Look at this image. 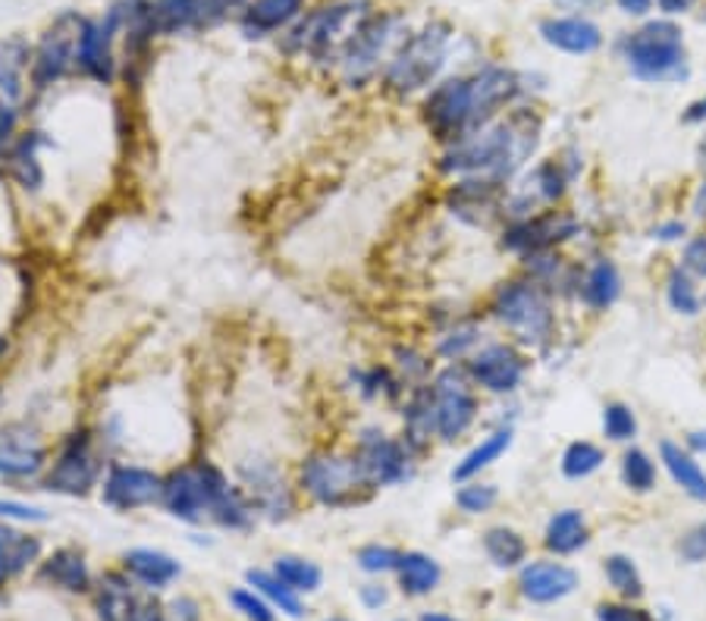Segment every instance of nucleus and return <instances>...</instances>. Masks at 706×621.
I'll list each match as a JSON object with an SVG mask.
<instances>
[{
  "label": "nucleus",
  "instance_id": "obj_1",
  "mask_svg": "<svg viewBox=\"0 0 706 621\" xmlns=\"http://www.w3.org/2000/svg\"><path fill=\"white\" fill-rule=\"evenodd\" d=\"M534 145L537 123H530L528 113H515L508 120H493L484 129L449 145L440 157V170L456 179L486 177L506 182L528 160Z\"/></svg>",
  "mask_w": 706,
  "mask_h": 621
},
{
  "label": "nucleus",
  "instance_id": "obj_2",
  "mask_svg": "<svg viewBox=\"0 0 706 621\" xmlns=\"http://www.w3.org/2000/svg\"><path fill=\"white\" fill-rule=\"evenodd\" d=\"M292 477H295L302 499L330 511L358 509L377 496V487L365 474L361 462L355 459L352 449L314 445L299 455Z\"/></svg>",
  "mask_w": 706,
  "mask_h": 621
},
{
  "label": "nucleus",
  "instance_id": "obj_3",
  "mask_svg": "<svg viewBox=\"0 0 706 621\" xmlns=\"http://www.w3.org/2000/svg\"><path fill=\"white\" fill-rule=\"evenodd\" d=\"M108 462L111 452L101 443L94 421H72L60 437H54L51 462L38 481V489L64 499L98 496Z\"/></svg>",
  "mask_w": 706,
  "mask_h": 621
},
{
  "label": "nucleus",
  "instance_id": "obj_4",
  "mask_svg": "<svg viewBox=\"0 0 706 621\" xmlns=\"http://www.w3.org/2000/svg\"><path fill=\"white\" fill-rule=\"evenodd\" d=\"M236 487V477L214 462L211 455H189L182 462L164 467V493H160V511L177 518L182 524H211L214 511L223 496Z\"/></svg>",
  "mask_w": 706,
  "mask_h": 621
},
{
  "label": "nucleus",
  "instance_id": "obj_5",
  "mask_svg": "<svg viewBox=\"0 0 706 621\" xmlns=\"http://www.w3.org/2000/svg\"><path fill=\"white\" fill-rule=\"evenodd\" d=\"M229 474L236 477V484L251 499V506L258 511V521L287 524L299 515L302 493L295 487L292 471H287V465L273 452H265V449L243 452V455H236Z\"/></svg>",
  "mask_w": 706,
  "mask_h": 621
},
{
  "label": "nucleus",
  "instance_id": "obj_6",
  "mask_svg": "<svg viewBox=\"0 0 706 621\" xmlns=\"http://www.w3.org/2000/svg\"><path fill=\"white\" fill-rule=\"evenodd\" d=\"M365 13H368V7L361 0L311 10L299 23L289 25L283 47H287V54H309L317 64H336L339 50L349 42V35L355 32V25L361 23Z\"/></svg>",
  "mask_w": 706,
  "mask_h": 621
},
{
  "label": "nucleus",
  "instance_id": "obj_7",
  "mask_svg": "<svg viewBox=\"0 0 706 621\" xmlns=\"http://www.w3.org/2000/svg\"><path fill=\"white\" fill-rule=\"evenodd\" d=\"M86 23H89V16H82L76 10H64L60 16L51 20V25L42 32V38L32 47V64H29L32 94H45V91L57 89L76 72V54H79Z\"/></svg>",
  "mask_w": 706,
  "mask_h": 621
},
{
  "label": "nucleus",
  "instance_id": "obj_8",
  "mask_svg": "<svg viewBox=\"0 0 706 621\" xmlns=\"http://www.w3.org/2000/svg\"><path fill=\"white\" fill-rule=\"evenodd\" d=\"M449 38L452 32L446 23H430L427 29H421L418 35L402 42L396 54L390 57V64L383 69V82L396 94H415L427 89L446 64Z\"/></svg>",
  "mask_w": 706,
  "mask_h": 621
},
{
  "label": "nucleus",
  "instance_id": "obj_9",
  "mask_svg": "<svg viewBox=\"0 0 706 621\" xmlns=\"http://www.w3.org/2000/svg\"><path fill=\"white\" fill-rule=\"evenodd\" d=\"M160 493H164L160 467L126 459V455H113L98 487V503L116 515H135V511L160 509Z\"/></svg>",
  "mask_w": 706,
  "mask_h": 621
},
{
  "label": "nucleus",
  "instance_id": "obj_10",
  "mask_svg": "<svg viewBox=\"0 0 706 621\" xmlns=\"http://www.w3.org/2000/svg\"><path fill=\"white\" fill-rule=\"evenodd\" d=\"M130 16V0H113L101 20H89L76 54V72L94 86L111 89L120 76V38Z\"/></svg>",
  "mask_w": 706,
  "mask_h": 621
},
{
  "label": "nucleus",
  "instance_id": "obj_11",
  "mask_svg": "<svg viewBox=\"0 0 706 621\" xmlns=\"http://www.w3.org/2000/svg\"><path fill=\"white\" fill-rule=\"evenodd\" d=\"M54 440L45 427L32 418L0 421V481L7 484H35L42 481L51 462Z\"/></svg>",
  "mask_w": 706,
  "mask_h": 621
},
{
  "label": "nucleus",
  "instance_id": "obj_12",
  "mask_svg": "<svg viewBox=\"0 0 706 621\" xmlns=\"http://www.w3.org/2000/svg\"><path fill=\"white\" fill-rule=\"evenodd\" d=\"M430 393H434V411H437V437L442 443H456L478 418L474 383L462 364H446L430 380Z\"/></svg>",
  "mask_w": 706,
  "mask_h": 621
},
{
  "label": "nucleus",
  "instance_id": "obj_13",
  "mask_svg": "<svg viewBox=\"0 0 706 621\" xmlns=\"http://www.w3.org/2000/svg\"><path fill=\"white\" fill-rule=\"evenodd\" d=\"M493 314L525 346L547 342L552 330L550 305L534 283H503L493 295Z\"/></svg>",
  "mask_w": 706,
  "mask_h": 621
},
{
  "label": "nucleus",
  "instance_id": "obj_14",
  "mask_svg": "<svg viewBox=\"0 0 706 621\" xmlns=\"http://www.w3.org/2000/svg\"><path fill=\"white\" fill-rule=\"evenodd\" d=\"M628 64L647 82L679 79L684 76V47L679 25L650 23L631 35L628 42Z\"/></svg>",
  "mask_w": 706,
  "mask_h": 621
},
{
  "label": "nucleus",
  "instance_id": "obj_15",
  "mask_svg": "<svg viewBox=\"0 0 706 621\" xmlns=\"http://www.w3.org/2000/svg\"><path fill=\"white\" fill-rule=\"evenodd\" d=\"M396 32V23L390 16H377V13H365L361 23L355 25L349 42L339 50L336 67L343 72V82L349 89H361L368 86L380 69V57L386 54L390 38Z\"/></svg>",
  "mask_w": 706,
  "mask_h": 621
},
{
  "label": "nucleus",
  "instance_id": "obj_16",
  "mask_svg": "<svg viewBox=\"0 0 706 621\" xmlns=\"http://www.w3.org/2000/svg\"><path fill=\"white\" fill-rule=\"evenodd\" d=\"M352 452L377 489L399 487V484H405L415 474V462H412L415 452L405 445V440L390 437L380 427H361L355 433Z\"/></svg>",
  "mask_w": 706,
  "mask_h": 621
},
{
  "label": "nucleus",
  "instance_id": "obj_17",
  "mask_svg": "<svg viewBox=\"0 0 706 621\" xmlns=\"http://www.w3.org/2000/svg\"><path fill=\"white\" fill-rule=\"evenodd\" d=\"M424 123L446 148L471 135V79H446L424 98Z\"/></svg>",
  "mask_w": 706,
  "mask_h": 621
},
{
  "label": "nucleus",
  "instance_id": "obj_18",
  "mask_svg": "<svg viewBox=\"0 0 706 621\" xmlns=\"http://www.w3.org/2000/svg\"><path fill=\"white\" fill-rule=\"evenodd\" d=\"M464 371H468L471 383L481 386L484 393L506 396V393H515L525 380V358L518 355V349L508 342H493V346H484L468 358Z\"/></svg>",
  "mask_w": 706,
  "mask_h": 621
},
{
  "label": "nucleus",
  "instance_id": "obj_19",
  "mask_svg": "<svg viewBox=\"0 0 706 621\" xmlns=\"http://www.w3.org/2000/svg\"><path fill=\"white\" fill-rule=\"evenodd\" d=\"M45 148H54V138H47L45 129H23V135L13 142V148L0 157L7 179L13 185H20L25 195H38L45 189L47 170L42 160Z\"/></svg>",
  "mask_w": 706,
  "mask_h": 621
},
{
  "label": "nucleus",
  "instance_id": "obj_20",
  "mask_svg": "<svg viewBox=\"0 0 706 621\" xmlns=\"http://www.w3.org/2000/svg\"><path fill=\"white\" fill-rule=\"evenodd\" d=\"M518 94V76L506 67H486L471 79V133L484 129Z\"/></svg>",
  "mask_w": 706,
  "mask_h": 621
},
{
  "label": "nucleus",
  "instance_id": "obj_21",
  "mask_svg": "<svg viewBox=\"0 0 706 621\" xmlns=\"http://www.w3.org/2000/svg\"><path fill=\"white\" fill-rule=\"evenodd\" d=\"M38 580L64 590V594H91L94 590V577H91L89 558L79 546H60L54 553L38 562Z\"/></svg>",
  "mask_w": 706,
  "mask_h": 621
},
{
  "label": "nucleus",
  "instance_id": "obj_22",
  "mask_svg": "<svg viewBox=\"0 0 706 621\" xmlns=\"http://www.w3.org/2000/svg\"><path fill=\"white\" fill-rule=\"evenodd\" d=\"M45 543L32 531H23L10 521H0V587L13 577L25 575L32 565L42 562Z\"/></svg>",
  "mask_w": 706,
  "mask_h": 621
},
{
  "label": "nucleus",
  "instance_id": "obj_23",
  "mask_svg": "<svg viewBox=\"0 0 706 621\" xmlns=\"http://www.w3.org/2000/svg\"><path fill=\"white\" fill-rule=\"evenodd\" d=\"M123 572L133 577L138 587L157 594V590H167L170 584H177L179 575H182V565L164 550L135 546V550L123 553Z\"/></svg>",
  "mask_w": 706,
  "mask_h": 621
},
{
  "label": "nucleus",
  "instance_id": "obj_24",
  "mask_svg": "<svg viewBox=\"0 0 706 621\" xmlns=\"http://www.w3.org/2000/svg\"><path fill=\"white\" fill-rule=\"evenodd\" d=\"M305 16V0H251L239 16L245 38H267L273 32H287Z\"/></svg>",
  "mask_w": 706,
  "mask_h": 621
},
{
  "label": "nucleus",
  "instance_id": "obj_25",
  "mask_svg": "<svg viewBox=\"0 0 706 621\" xmlns=\"http://www.w3.org/2000/svg\"><path fill=\"white\" fill-rule=\"evenodd\" d=\"M572 233V223L556 221V217H522L508 226L503 233V245L512 251H522V255H540L543 248H550L552 242L565 239Z\"/></svg>",
  "mask_w": 706,
  "mask_h": 621
},
{
  "label": "nucleus",
  "instance_id": "obj_26",
  "mask_svg": "<svg viewBox=\"0 0 706 621\" xmlns=\"http://www.w3.org/2000/svg\"><path fill=\"white\" fill-rule=\"evenodd\" d=\"M148 23L157 38L201 32L204 29V0H152Z\"/></svg>",
  "mask_w": 706,
  "mask_h": 621
},
{
  "label": "nucleus",
  "instance_id": "obj_27",
  "mask_svg": "<svg viewBox=\"0 0 706 621\" xmlns=\"http://www.w3.org/2000/svg\"><path fill=\"white\" fill-rule=\"evenodd\" d=\"M402 421H405L402 440H405V445L418 455V452H424V449L430 445V440L437 437V411H434L430 383L412 386V393H408V399H405Z\"/></svg>",
  "mask_w": 706,
  "mask_h": 621
},
{
  "label": "nucleus",
  "instance_id": "obj_28",
  "mask_svg": "<svg viewBox=\"0 0 706 621\" xmlns=\"http://www.w3.org/2000/svg\"><path fill=\"white\" fill-rule=\"evenodd\" d=\"M578 587V575L559 562H530L522 572V594L530 602H552L572 594Z\"/></svg>",
  "mask_w": 706,
  "mask_h": 621
},
{
  "label": "nucleus",
  "instance_id": "obj_29",
  "mask_svg": "<svg viewBox=\"0 0 706 621\" xmlns=\"http://www.w3.org/2000/svg\"><path fill=\"white\" fill-rule=\"evenodd\" d=\"M543 42L569 54H591L599 47V29L587 20H547L540 25Z\"/></svg>",
  "mask_w": 706,
  "mask_h": 621
},
{
  "label": "nucleus",
  "instance_id": "obj_30",
  "mask_svg": "<svg viewBox=\"0 0 706 621\" xmlns=\"http://www.w3.org/2000/svg\"><path fill=\"white\" fill-rule=\"evenodd\" d=\"M245 580H248V587L258 590L277 612H283L289 619H302V616H305L302 594H295L289 584H283L280 577L273 575V568H248V572H245Z\"/></svg>",
  "mask_w": 706,
  "mask_h": 621
},
{
  "label": "nucleus",
  "instance_id": "obj_31",
  "mask_svg": "<svg viewBox=\"0 0 706 621\" xmlns=\"http://www.w3.org/2000/svg\"><path fill=\"white\" fill-rule=\"evenodd\" d=\"M512 437H515V430H512V427H500V430H493L490 437H484L481 443L474 445V449L464 455L459 465L452 467V481H456V484L474 481L484 467L493 465L500 455H506V449L512 445Z\"/></svg>",
  "mask_w": 706,
  "mask_h": 621
},
{
  "label": "nucleus",
  "instance_id": "obj_32",
  "mask_svg": "<svg viewBox=\"0 0 706 621\" xmlns=\"http://www.w3.org/2000/svg\"><path fill=\"white\" fill-rule=\"evenodd\" d=\"M399 575V587L412 597H424L430 594L437 584H440V565L424 553H402V562L396 568Z\"/></svg>",
  "mask_w": 706,
  "mask_h": 621
},
{
  "label": "nucleus",
  "instance_id": "obj_33",
  "mask_svg": "<svg viewBox=\"0 0 706 621\" xmlns=\"http://www.w3.org/2000/svg\"><path fill=\"white\" fill-rule=\"evenodd\" d=\"M273 575L280 577L283 584H289L295 594H317L321 584H324L321 565L305 558V555H277V558H273Z\"/></svg>",
  "mask_w": 706,
  "mask_h": 621
},
{
  "label": "nucleus",
  "instance_id": "obj_34",
  "mask_svg": "<svg viewBox=\"0 0 706 621\" xmlns=\"http://www.w3.org/2000/svg\"><path fill=\"white\" fill-rule=\"evenodd\" d=\"M584 540H587V524H584L581 511H559L547 524V550L552 553H574L578 546H584Z\"/></svg>",
  "mask_w": 706,
  "mask_h": 621
},
{
  "label": "nucleus",
  "instance_id": "obj_35",
  "mask_svg": "<svg viewBox=\"0 0 706 621\" xmlns=\"http://www.w3.org/2000/svg\"><path fill=\"white\" fill-rule=\"evenodd\" d=\"M662 462L675 477V484H682V489H687L694 499H706V474L691 455H684L675 443H662Z\"/></svg>",
  "mask_w": 706,
  "mask_h": 621
},
{
  "label": "nucleus",
  "instance_id": "obj_36",
  "mask_svg": "<svg viewBox=\"0 0 706 621\" xmlns=\"http://www.w3.org/2000/svg\"><path fill=\"white\" fill-rule=\"evenodd\" d=\"M484 550L493 565H500V568H515V565L525 562L528 543H525L522 533H515L512 528H490V531L484 533Z\"/></svg>",
  "mask_w": 706,
  "mask_h": 621
},
{
  "label": "nucleus",
  "instance_id": "obj_37",
  "mask_svg": "<svg viewBox=\"0 0 706 621\" xmlns=\"http://www.w3.org/2000/svg\"><path fill=\"white\" fill-rule=\"evenodd\" d=\"M618 270L609 261H599V264L591 270V276H587V286H584V295H587V302L594 305V308H606V305H613L618 298Z\"/></svg>",
  "mask_w": 706,
  "mask_h": 621
},
{
  "label": "nucleus",
  "instance_id": "obj_38",
  "mask_svg": "<svg viewBox=\"0 0 706 621\" xmlns=\"http://www.w3.org/2000/svg\"><path fill=\"white\" fill-rule=\"evenodd\" d=\"M496 499H500V489L493 484H481V481H464L456 489V506L464 515H484L496 506Z\"/></svg>",
  "mask_w": 706,
  "mask_h": 621
},
{
  "label": "nucleus",
  "instance_id": "obj_39",
  "mask_svg": "<svg viewBox=\"0 0 706 621\" xmlns=\"http://www.w3.org/2000/svg\"><path fill=\"white\" fill-rule=\"evenodd\" d=\"M355 562L368 575H386V572H396L402 553L393 550V546H386V543H368V546H361L355 553Z\"/></svg>",
  "mask_w": 706,
  "mask_h": 621
},
{
  "label": "nucleus",
  "instance_id": "obj_40",
  "mask_svg": "<svg viewBox=\"0 0 706 621\" xmlns=\"http://www.w3.org/2000/svg\"><path fill=\"white\" fill-rule=\"evenodd\" d=\"M478 336H481V330H478L474 324H459L456 330H449V334L442 336L440 346H437V352H440V355L446 358L449 364H456L459 358L474 355Z\"/></svg>",
  "mask_w": 706,
  "mask_h": 621
},
{
  "label": "nucleus",
  "instance_id": "obj_41",
  "mask_svg": "<svg viewBox=\"0 0 706 621\" xmlns=\"http://www.w3.org/2000/svg\"><path fill=\"white\" fill-rule=\"evenodd\" d=\"M229 602H233V609L245 616L248 621H277V609L267 602L258 590H251V587H236V590H229Z\"/></svg>",
  "mask_w": 706,
  "mask_h": 621
},
{
  "label": "nucleus",
  "instance_id": "obj_42",
  "mask_svg": "<svg viewBox=\"0 0 706 621\" xmlns=\"http://www.w3.org/2000/svg\"><path fill=\"white\" fill-rule=\"evenodd\" d=\"M603 462V452L591 443H572L565 449V459H562V471L565 477H587L591 471H596Z\"/></svg>",
  "mask_w": 706,
  "mask_h": 621
},
{
  "label": "nucleus",
  "instance_id": "obj_43",
  "mask_svg": "<svg viewBox=\"0 0 706 621\" xmlns=\"http://www.w3.org/2000/svg\"><path fill=\"white\" fill-rule=\"evenodd\" d=\"M23 104L0 94V157L13 148V142L23 135Z\"/></svg>",
  "mask_w": 706,
  "mask_h": 621
},
{
  "label": "nucleus",
  "instance_id": "obj_44",
  "mask_svg": "<svg viewBox=\"0 0 706 621\" xmlns=\"http://www.w3.org/2000/svg\"><path fill=\"white\" fill-rule=\"evenodd\" d=\"M606 575H609V584L616 587L618 594H625V597H640V594H643L638 568H635L625 555H613V558L606 562Z\"/></svg>",
  "mask_w": 706,
  "mask_h": 621
},
{
  "label": "nucleus",
  "instance_id": "obj_45",
  "mask_svg": "<svg viewBox=\"0 0 706 621\" xmlns=\"http://www.w3.org/2000/svg\"><path fill=\"white\" fill-rule=\"evenodd\" d=\"M621 477H625V484L631 489H650L653 487V481H657V467H653V462L643 455V452H638V449H631L628 455H625V465H621Z\"/></svg>",
  "mask_w": 706,
  "mask_h": 621
},
{
  "label": "nucleus",
  "instance_id": "obj_46",
  "mask_svg": "<svg viewBox=\"0 0 706 621\" xmlns=\"http://www.w3.org/2000/svg\"><path fill=\"white\" fill-rule=\"evenodd\" d=\"M0 521H10V524H47L51 511L35 506V503H23V499H0Z\"/></svg>",
  "mask_w": 706,
  "mask_h": 621
},
{
  "label": "nucleus",
  "instance_id": "obj_47",
  "mask_svg": "<svg viewBox=\"0 0 706 621\" xmlns=\"http://www.w3.org/2000/svg\"><path fill=\"white\" fill-rule=\"evenodd\" d=\"M396 364L399 371H402V380H405V383H415V386H421V383L427 380V374H430V361L424 355H418L415 349H402V346H399Z\"/></svg>",
  "mask_w": 706,
  "mask_h": 621
},
{
  "label": "nucleus",
  "instance_id": "obj_48",
  "mask_svg": "<svg viewBox=\"0 0 706 621\" xmlns=\"http://www.w3.org/2000/svg\"><path fill=\"white\" fill-rule=\"evenodd\" d=\"M603 427H606V437L609 440H628L635 437V415L625 408V405H609L606 408V418H603Z\"/></svg>",
  "mask_w": 706,
  "mask_h": 621
},
{
  "label": "nucleus",
  "instance_id": "obj_49",
  "mask_svg": "<svg viewBox=\"0 0 706 621\" xmlns=\"http://www.w3.org/2000/svg\"><path fill=\"white\" fill-rule=\"evenodd\" d=\"M251 0H204V29H217L229 16H243Z\"/></svg>",
  "mask_w": 706,
  "mask_h": 621
},
{
  "label": "nucleus",
  "instance_id": "obj_50",
  "mask_svg": "<svg viewBox=\"0 0 706 621\" xmlns=\"http://www.w3.org/2000/svg\"><path fill=\"white\" fill-rule=\"evenodd\" d=\"M669 302H672V308L682 310V314H694L697 310V295H694V289H691L684 273H672V280H669Z\"/></svg>",
  "mask_w": 706,
  "mask_h": 621
},
{
  "label": "nucleus",
  "instance_id": "obj_51",
  "mask_svg": "<svg viewBox=\"0 0 706 621\" xmlns=\"http://www.w3.org/2000/svg\"><path fill=\"white\" fill-rule=\"evenodd\" d=\"M599 621H653L643 609H631V606H599L596 609Z\"/></svg>",
  "mask_w": 706,
  "mask_h": 621
},
{
  "label": "nucleus",
  "instance_id": "obj_52",
  "mask_svg": "<svg viewBox=\"0 0 706 621\" xmlns=\"http://www.w3.org/2000/svg\"><path fill=\"white\" fill-rule=\"evenodd\" d=\"M167 621H201L199 602L192 597H179L167 606Z\"/></svg>",
  "mask_w": 706,
  "mask_h": 621
},
{
  "label": "nucleus",
  "instance_id": "obj_53",
  "mask_svg": "<svg viewBox=\"0 0 706 621\" xmlns=\"http://www.w3.org/2000/svg\"><path fill=\"white\" fill-rule=\"evenodd\" d=\"M682 555L687 558V562H704V558H706V524H704V528H697V531H691L687 537H684Z\"/></svg>",
  "mask_w": 706,
  "mask_h": 621
},
{
  "label": "nucleus",
  "instance_id": "obj_54",
  "mask_svg": "<svg viewBox=\"0 0 706 621\" xmlns=\"http://www.w3.org/2000/svg\"><path fill=\"white\" fill-rule=\"evenodd\" d=\"M684 264L691 267L694 273L706 276V236L704 239H694V242L687 245V251H684Z\"/></svg>",
  "mask_w": 706,
  "mask_h": 621
},
{
  "label": "nucleus",
  "instance_id": "obj_55",
  "mask_svg": "<svg viewBox=\"0 0 706 621\" xmlns=\"http://www.w3.org/2000/svg\"><path fill=\"white\" fill-rule=\"evenodd\" d=\"M386 599H390V594H386V587H380V584H365V587H361V602L371 606V609L383 606Z\"/></svg>",
  "mask_w": 706,
  "mask_h": 621
},
{
  "label": "nucleus",
  "instance_id": "obj_56",
  "mask_svg": "<svg viewBox=\"0 0 706 621\" xmlns=\"http://www.w3.org/2000/svg\"><path fill=\"white\" fill-rule=\"evenodd\" d=\"M660 7L665 13H684V10L694 7V0H660Z\"/></svg>",
  "mask_w": 706,
  "mask_h": 621
},
{
  "label": "nucleus",
  "instance_id": "obj_57",
  "mask_svg": "<svg viewBox=\"0 0 706 621\" xmlns=\"http://www.w3.org/2000/svg\"><path fill=\"white\" fill-rule=\"evenodd\" d=\"M618 7L628 10V13H647V10H650V0H618Z\"/></svg>",
  "mask_w": 706,
  "mask_h": 621
},
{
  "label": "nucleus",
  "instance_id": "obj_58",
  "mask_svg": "<svg viewBox=\"0 0 706 621\" xmlns=\"http://www.w3.org/2000/svg\"><path fill=\"white\" fill-rule=\"evenodd\" d=\"M679 233H684L682 223H672V226H662L660 239H679Z\"/></svg>",
  "mask_w": 706,
  "mask_h": 621
},
{
  "label": "nucleus",
  "instance_id": "obj_59",
  "mask_svg": "<svg viewBox=\"0 0 706 621\" xmlns=\"http://www.w3.org/2000/svg\"><path fill=\"white\" fill-rule=\"evenodd\" d=\"M704 116H706V101H701V104H694V108H691V113H687L684 120H687V123H697V120H704Z\"/></svg>",
  "mask_w": 706,
  "mask_h": 621
},
{
  "label": "nucleus",
  "instance_id": "obj_60",
  "mask_svg": "<svg viewBox=\"0 0 706 621\" xmlns=\"http://www.w3.org/2000/svg\"><path fill=\"white\" fill-rule=\"evenodd\" d=\"M421 621H459V619H452V616H442V612H424V616H421Z\"/></svg>",
  "mask_w": 706,
  "mask_h": 621
},
{
  "label": "nucleus",
  "instance_id": "obj_61",
  "mask_svg": "<svg viewBox=\"0 0 706 621\" xmlns=\"http://www.w3.org/2000/svg\"><path fill=\"white\" fill-rule=\"evenodd\" d=\"M691 445L704 452V449H706V433H704V430H701V433H691Z\"/></svg>",
  "mask_w": 706,
  "mask_h": 621
},
{
  "label": "nucleus",
  "instance_id": "obj_62",
  "mask_svg": "<svg viewBox=\"0 0 706 621\" xmlns=\"http://www.w3.org/2000/svg\"><path fill=\"white\" fill-rule=\"evenodd\" d=\"M0 411H3V386H0Z\"/></svg>",
  "mask_w": 706,
  "mask_h": 621
},
{
  "label": "nucleus",
  "instance_id": "obj_63",
  "mask_svg": "<svg viewBox=\"0 0 706 621\" xmlns=\"http://www.w3.org/2000/svg\"><path fill=\"white\" fill-rule=\"evenodd\" d=\"M327 621H349V619H327Z\"/></svg>",
  "mask_w": 706,
  "mask_h": 621
}]
</instances>
